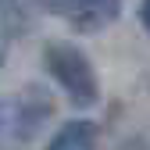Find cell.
I'll list each match as a JSON object with an SVG mask.
<instances>
[{"label":"cell","instance_id":"obj_1","mask_svg":"<svg viewBox=\"0 0 150 150\" xmlns=\"http://www.w3.org/2000/svg\"><path fill=\"white\" fill-rule=\"evenodd\" d=\"M43 64L54 75V82L64 89V97H68L71 107L86 111V107H93V104L100 100L97 68H93V61L75 43H68V40H50L43 47Z\"/></svg>","mask_w":150,"mask_h":150},{"label":"cell","instance_id":"obj_2","mask_svg":"<svg viewBox=\"0 0 150 150\" xmlns=\"http://www.w3.org/2000/svg\"><path fill=\"white\" fill-rule=\"evenodd\" d=\"M50 111H54V104L40 86H25L18 97L0 100V143L4 139L29 143L50 118Z\"/></svg>","mask_w":150,"mask_h":150},{"label":"cell","instance_id":"obj_3","mask_svg":"<svg viewBox=\"0 0 150 150\" xmlns=\"http://www.w3.org/2000/svg\"><path fill=\"white\" fill-rule=\"evenodd\" d=\"M68 22L97 29L111 18H118V0H64V7H57Z\"/></svg>","mask_w":150,"mask_h":150},{"label":"cell","instance_id":"obj_4","mask_svg":"<svg viewBox=\"0 0 150 150\" xmlns=\"http://www.w3.org/2000/svg\"><path fill=\"white\" fill-rule=\"evenodd\" d=\"M93 143H97V125L75 118V122H64L43 150H93Z\"/></svg>","mask_w":150,"mask_h":150},{"label":"cell","instance_id":"obj_5","mask_svg":"<svg viewBox=\"0 0 150 150\" xmlns=\"http://www.w3.org/2000/svg\"><path fill=\"white\" fill-rule=\"evenodd\" d=\"M139 22H143V29L150 32V0H143V4H139Z\"/></svg>","mask_w":150,"mask_h":150},{"label":"cell","instance_id":"obj_6","mask_svg":"<svg viewBox=\"0 0 150 150\" xmlns=\"http://www.w3.org/2000/svg\"><path fill=\"white\" fill-rule=\"evenodd\" d=\"M122 150H146V146H143V143H125Z\"/></svg>","mask_w":150,"mask_h":150}]
</instances>
